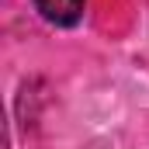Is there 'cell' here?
I'll use <instances>...</instances> for the list:
<instances>
[{
	"label": "cell",
	"mask_w": 149,
	"mask_h": 149,
	"mask_svg": "<svg viewBox=\"0 0 149 149\" xmlns=\"http://www.w3.org/2000/svg\"><path fill=\"white\" fill-rule=\"evenodd\" d=\"M35 10L56 28H73L80 24L83 10H87V0H31Z\"/></svg>",
	"instance_id": "obj_1"
}]
</instances>
